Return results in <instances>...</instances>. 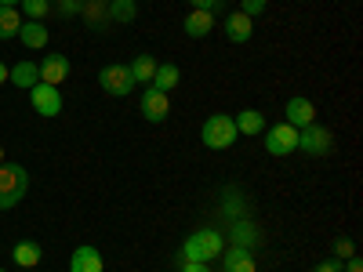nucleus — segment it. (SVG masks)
Listing matches in <instances>:
<instances>
[{"instance_id": "nucleus-26", "label": "nucleus", "mask_w": 363, "mask_h": 272, "mask_svg": "<svg viewBox=\"0 0 363 272\" xmlns=\"http://www.w3.org/2000/svg\"><path fill=\"white\" fill-rule=\"evenodd\" d=\"M244 207H247L244 196H229V200H222V210H225L233 222H236V218H244Z\"/></svg>"}, {"instance_id": "nucleus-20", "label": "nucleus", "mask_w": 363, "mask_h": 272, "mask_svg": "<svg viewBox=\"0 0 363 272\" xmlns=\"http://www.w3.org/2000/svg\"><path fill=\"white\" fill-rule=\"evenodd\" d=\"M18 37H22V44L26 47H48V26L44 22H22V29H18Z\"/></svg>"}, {"instance_id": "nucleus-29", "label": "nucleus", "mask_w": 363, "mask_h": 272, "mask_svg": "<svg viewBox=\"0 0 363 272\" xmlns=\"http://www.w3.org/2000/svg\"><path fill=\"white\" fill-rule=\"evenodd\" d=\"M80 4H84V0H58V15L73 18V15H80Z\"/></svg>"}, {"instance_id": "nucleus-32", "label": "nucleus", "mask_w": 363, "mask_h": 272, "mask_svg": "<svg viewBox=\"0 0 363 272\" xmlns=\"http://www.w3.org/2000/svg\"><path fill=\"white\" fill-rule=\"evenodd\" d=\"M316 272H342V261H320Z\"/></svg>"}, {"instance_id": "nucleus-28", "label": "nucleus", "mask_w": 363, "mask_h": 272, "mask_svg": "<svg viewBox=\"0 0 363 272\" xmlns=\"http://www.w3.org/2000/svg\"><path fill=\"white\" fill-rule=\"evenodd\" d=\"M265 4H269V0H244V4H240V11H244L247 18H258V15L265 11Z\"/></svg>"}, {"instance_id": "nucleus-24", "label": "nucleus", "mask_w": 363, "mask_h": 272, "mask_svg": "<svg viewBox=\"0 0 363 272\" xmlns=\"http://www.w3.org/2000/svg\"><path fill=\"white\" fill-rule=\"evenodd\" d=\"M18 29H22V15L15 8H0V40L18 37Z\"/></svg>"}, {"instance_id": "nucleus-1", "label": "nucleus", "mask_w": 363, "mask_h": 272, "mask_svg": "<svg viewBox=\"0 0 363 272\" xmlns=\"http://www.w3.org/2000/svg\"><path fill=\"white\" fill-rule=\"evenodd\" d=\"M225 251V239L218 229H196L186 244H182V254H178V265L182 261H211Z\"/></svg>"}, {"instance_id": "nucleus-11", "label": "nucleus", "mask_w": 363, "mask_h": 272, "mask_svg": "<svg viewBox=\"0 0 363 272\" xmlns=\"http://www.w3.org/2000/svg\"><path fill=\"white\" fill-rule=\"evenodd\" d=\"M66 76H69V58L66 55H48L44 62H40V84L58 87Z\"/></svg>"}, {"instance_id": "nucleus-8", "label": "nucleus", "mask_w": 363, "mask_h": 272, "mask_svg": "<svg viewBox=\"0 0 363 272\" xmlns=\"http://www.w3.org/2000/svg\"><path fill=\"white\" fill-rule=\"evenodd\" d=\"M171 113V98L164 95V91L157 87H145V95H142V116L149 120V124H164Z\"/></svg>"}, {"instance_id": "nucleus-34", "label": "nucleus", "mask_w": 363, "mask_h": 272, "mask_svg": "<svg viewBox=\"0 0 363 272\" xmlns=\"http://www.w3.org/2000/svg\"><path fill=\"white\" fill-rule=\"evenodd\" d=\"M8 73H11V69H8L4 62H0V84H8Z\"/></svg>"}, {"instance_id": "nucleus-37", "label": "nucleus", "mask_w": 363, "mask_h": 272, "mask_svg": "<svg viewBox=\"0 0 363 272\" xmlns=\"http://www.w3.org/2000/svg\"><path fill=\"white\" fill-rule=\"evenodd\" d=\"M102 4H113V0H102Z\"/></svg>"}, {"instance_id": "nucleus-31", "label": "nucleus", "mask_w": 363, "mask_h": 272, "mask_svg": "<svg viewBox=\"0 0 363 272\" xmlns=\"http://www.w3.org/2000/svg\"><path fill=\"white\" fill-rule=\"evenodd\" d=\"M178 272H211V268H207V261H182Z\"/></svg>"}, {"instance_id": "nucleus-6", "label": "nucleus", "mask_w": 363, "mask_h": 272, "mask_svg": "<svg viewBox=\"0 0 363 272\" xmlns=\"http://www.w3.org/2000/svg\"><path fill=\"white\" fill-rule=\"evenodd\" d=\"M99 84H102L106 95H113V98H124V95H131V91H135V80H131V69L128 66H106L99 73Z\"/></svg>"}, {"instance_id": "nucleus-38", "label": "nucleus", "mask_w": 363, "mask_h": 272, "mask_svg": "<svg viewBox=\"0 0 363 272\" xmlns=\"http://www.w3.org/2000/svg\"><path fill=\"white\" fill-rule=\"evenodd\" d=\"M0 272H4V268H0Z\"/></svg>"}, {"instance_id": "nucleus-21", "label": "nucleus", "mask_w": 363, "mask_h": 272, "mask_svg": "<svg viewBox=\"0 0 363 272\" xmlns=\"http://www.w3.org/2000/svg\"><path fill=\"white\" fill-rule=\"evenodd\" d=\"M233 120H236V131H240V135H251V138H255V135L265 131V116H262L258 109H244V113L233 116Z\"/></svg>"}, {"instance_id": "nucleus-17", "label": "nucleus", "mask_w": 363, "mask_h": 272, "mask_svg": "<svg viewBox=\"0 0 363 272\" xmlns=\"http://www.w3.org/2000/svg\"><path fill=\"white\" fill-rule=\"evenodd\" d=\"M211 29H215V11H189L186 15V37H193V40H200V37H207Z\"/></svg>"}, {"instance_id": "nucleus-33", "label": "nucleus", "mask_w": 363, "mask_h": 272, "mask_svg": "<svg viewBox=\"0 0 363 272\" xmlns=\"http://www.w3.org/2000/svg\"><path fill=\"white\" fill-rule=\"evenodd\" d=\"M345 272H363V261L352 254V258H349V265H345Z\"/></svg>"}, {"instance_id": "nucleus-23", "label": "nucleus", "mask_w": 363, "mask_h": 272, "mask_svg": "<svg viewBox=\"0 0 363 272\" xmlns=\"http://www.w3.org/2000/svg\"><path fill=\"white\" fill-rule=\"evenodd\" d=\"M128 69H131V80L135 84H149V80H153V73H157V62H153V55H138Z\"/></svg>"}, {"instance_id": "nucleus-19", "label": "nucleus", "mask_w": 363, "mask_h": 272, "mask_svg": "<svg viewBox=\"0 0 363 272\" xmlns=\"http://www.w3.org/2000/svg\"><path fill=\"white\" fill-rule=\"evenodd\" d=\"M8 80L15 84V87H37L40 84V66H33V62H18L11 73H8Z\"/></svg>"}, {"instance_id": "nucleus-15", "label": "nucleus", "mask_w": 363, "mask_h": 272, "mask_svg": "<svg viewBox=\"0 0 363 272\" xmlns=\"http://www.w3.org/2000/svg\"><path fill=\"white\" fill-rule=\"evenodd\" d=\"M102 254L95 247H77L69 258V272H102Z\"/></svg>"}, {"instance_id": "nucleus-27", "label": "nucleus", "mask_w": 363, "mask_h": 272, "mask_svg": "<svg viewBox=\"0 0 363 272\" xmlns=\"http://www.w3.org/2000/svg\"><path fill=\"white\" fill-rule=\"evenodd\" d=\"M335 254H338V261H342V258L349 261V258L356 254V244H352L349 236H342V239H335Z\"/></svg>"}, {"instance_id": "nucleus-13", "label": "nucleus", "mask_w": 363, "mask_h": 272, "mask_svg": "<svg viewBox=\"0 0 363 272\" xmlns=\"http://www.w3.org/2000/svg\"><path fill=\"white\" fill-rule=\"evenodd\" d=\"M40 258H44V251H40L37 239H18V244L11 247V261L22 265V268H37Z\"/></svg>"}, {"instance_id": "nucleus-16", "label": "nucleus", "mask_w": 363, "mask_h": 272, "mask_svg": "<svg viewBox=\"0 0 363 272\" xmlns=\"http://www.w3.org/2000/svg\"><path fill=\"white\" fill-rule=\"evenodd\" d=\"M229 236H233L236 247H255L258 239H262V232H258V225H255L251 218H236V222L229 225Z\"/></svg>"}, {"instance_id": "nucleus-4", "label": "nucleus", "mask_w": 363, "mask_h": 272, "mask_svg": "<svg viewBox=\"0 0 363 272\" xmlns=\"http://www.w3.org/2000/svg\"><path fill=\"white\" fill-rule=\"evenodd\" d=\"M265 149L269 157H291L298 149V128H291L287 120L277 128H265Z\"/></svg>"}, {"instance_id": "nucleus-3", "label": "nucleus", "mask_w": 363, "mask_h": 272, "mask_svg": "<svg viewBox=\"0 0 363 272\" xmlns=\"http://www.w3.org/2000/svg\"><path fill=\"white\" fill-rule=\"evenodd\" d=\"M200 138H203V145H207V149H229V145H236V138H240L236 120H233V116H225V113L207 116V120H203Z\"/></svg>"}, {"instance_id": "nucleus-10", "label": "nucleus", "mask_w": 363, "mask_h": 272, "mask_svg": "<svg viewBox=\"0 0 363 272\" xmlns=\"http://www.w3.org/2000/svg\"><path fill=\"white\" fill-rule=\"evenodd\" d=\"M284 120L291 128H309V124H316V106L309 102V98H291L287 106H284Z\"/></svg>"}, {"instance_id": "nucleus-5", "label": "nucleus", "mask_w": 363, "mask_h": 272, "mask_svg": "<svg viewBox=\"0 0 363 272\" xmlns=\"http://www.w3.org/2000/svg\"><path fill=\"white\" fill-rule=\"evenodd\" d=\"M298 149H301V153H309V157H327L330 149H335V138H330L327 128L309 124V128L298 131Z\"/></svg>"}, {"instance_id": "nucleus-14", "label": "nucleus", "mask_w": 363, "mask_h": 272, "mask_svg": "<svg viewBox=\"0 0 363 272\" xmlns=\"http://www.w3.org/2000/svg\"><path fill=\"white\" fill-rule=\"evenodd\" d=\"M222 258H225V272H258L251 247H236L233 244L229 251H222Z\"/></svg>"}, {"instance_id": "nucleus-18", "label": "nucleus", "mask_w": 363, "mask_h": 272, "mask_svg": "<svg viewBox=\"0 0 363 272\" xmlns=\"http://www.w3.org/2000/svg\"><path fill=\"white\" fill-rule=\"evenodd\" d=\"M178 80H182V69H178L174 62H164V66H157L149 87H157V91H164V95H171V91L178 87Z\"/></svg>"}, {"instance_id": "nucleus-2", "label": "nucleus", "mask_w": 363, "mask_h": 272, "mask_svg": "<svg viewBox=\"0 0 363 272\" xmlns=\"http://www.w3.org/2000/svg\"><path fill=\"white\" fill-rule=\"evenodd\" d=\"M26 189H29V174H26V167L15 164V160H4V164H0V210L18 207L22 196H26Z\"/></svg>"}, {"instance_id": "nucleus-25", "label": "nucleus", "mask_w": 363, "mask_h": 272, "mask_svg": "<svg viewBox=\"0 0 363 272\" xmlns=\"http://www.w3.org/2000/svg\"><path fill=\"white\" fill-rule=\"evenodd\" d=\"M22 11L29 15V22H40V18H48L51 4L48 0H22Z\"/></svg>"}, {"instance_id": "nucleus-12", "label": "nucleus", "mask_w": 363, "mask_h": 272, "mask_svg": "<svg viewBox=\"0 0 363 272\" xmlns=\"http://www.w3.org/2000/svg\"><path fill=\"white\" fill-rule=\"evenodd\" d=\"M251 33H255V18H247L244 11H233V15L225 18V37H229L233 44H247Z\"/></svg>"}, {"instance_id": "nucleus-30", "label": "nucleus", "mask_w": 363, "mask_h": 272, "mask_svg": "<svg viewBox=\"0 0 363 272\" xmlns=\"http://www.w3.org/2000/svg\"><path fill=\"white\" fill-rule=\"evenodd\" d=\"M189 8H196V11H218L222 0H189Z\"/></svg>"}, {"instance_id": "nucleus-36", "label": "nucleus", "mask_w": 363, "mask_h": 272, "mask_svg": "<svg viewBox=\"0 0 363 272\" xmlns=\"http://www.w3.org/2000/svg\"><path fill=\"white\" fill-rule=\"evenodd\" d=\"M0 164H4V149H0Z\"/></svg>"}, {"instance_id": "nucleus-9", "label": "nucleus", "mask_w": 363, "mask_h": 272, "mask_svg": "<svg viewBox=\"0 0 363 272\" xmlns=\"http://www.w3.org/2000/svg\"><path fill=\"white\" fill-rule=\"evenodd\" d=\"M80 18H84V26L91 29V33H106V29L113 26L109 22V4H102V0H84Z\"/></svg>"}, {"instance_id": "nucleus-39", "label": "nucleus", "mask_w": 363, "mask_h": 272, "mask_svg": "<svg viewBox=\"0 0 363 272\" xmlns=\"http://www.w3.org/2000/svg\"><path fill=\"white\" fill-rule=\"evenodd\" d=\"M222 272H225V268H222Z\"/></svg>"}, {"instance_id": "nucleus-35", "label": "nucleus", "mask_w": 363, "mask_h": 272, "mask_svg": "<svg viewBox=\"0 0 363 272\" xmlns=\"http://www.w3.org/2000/svg\"><path fill=\"white\" fill-rule=\"evenodd\" d=\"M15 4H22V0H0V8H15Z\"/></svg>"}, {"instance_id": "nucleus-22", "label": "nucleus", "mask_w": 363, "mask_h": 272, "mask_svg": "<svg viewBox=\"0 0 363 272\" xmlns=\"http://www.w3.org/2000/svg\"><path fill=\"white\" fill-rule=\"evenodd\" d=\"M135 15H138V4H135V0H113V4H109V22H116V26L135 22Z\"/></svg>"}, {"instance_id": "nucleus-7", "label": "nucleus", "mask_w": 363, "mask_h": 272, "mask_svg": "<svg viewBox=\"0 0 363 272\" xmlns=\"http://www.w3.org/2000/svg\"><path fill=\"white\" fill-rule=\"evenodd\" d=\"M29 102H33V109L40 116H58L62 113V95H58V87H51V84L29 87Z\"/></svg>"}]
</instances>
